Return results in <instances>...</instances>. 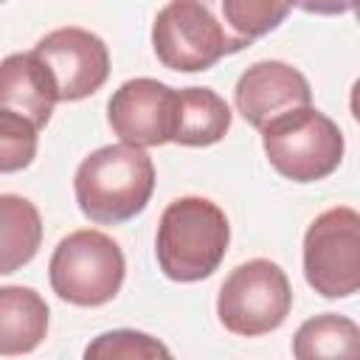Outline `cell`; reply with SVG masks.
I'll list each match as a JSON object with an SVG mask.
<instances>
[{"label": "cell", "instance_id": "4", "mask_svg": "<svg viewBox=\"0 0 360 360\" xmlns=\"http://www.w3.org/2000/svg\"><path fill=\"white\" fill-rule=\"evenodd\" d=\"M127 262L118 242L101 231L84 228L68 233L51 256L48 278L53 292L76 307H101L124 284Z\"/></svg>", "mask_w": 360, "mask_h": 360}, {"label": "cell", "instance_id": "21", "mask_svg": "<svg viewBox=\"0 0 360 360\" xmlns=\"http://www.w3.org/2000/svg\"><path fill=\"white\" fill-rule=\"evenodd\" d=\"M354 14H357V22H360V0H357V6H354Z\"/></svg>", "mask_w": 360, "mask_h": 360}, {"label": "cell", "instance_id": "6", "mask_svg": "<svg viewBox=\"0 0 360 360\" xmlns=\"http://www.w3.org/2000/svg\"><path fill=\"white\" fill-rule=\"evenodd\" d=\"M304 278L323 298L360 292V211L335 205L304 233Z\"/></svg>", "mask_w": 360, "mask_h": 360}, {"label": "cell", "instance_id": "13", "mask_svg": "<svg viewBox=\"0 0 360 360\" xmlns=\"http://www.w3.org/2000/svg\"><path fill=\"white\" fill-rule=\"evenodd\" d=\"M208 8V14L222 28L233 53L253 45L259 37L276 31L290 8L292 0H197Z\"/></svg>", "mask_w": 360, "mask_h": 360}, {"label": "cell", "instance_id": "17", "mask_svg": "<svg viewBox=\"0 0 360 360\" xmlns=\"http://www.w3.org/2000/svg\"><path fill=\"white\" fill-rule=\"evenodd\" d=\"M87 360H149V357H172V352L152 335L135 329H112L98 335L87 349Z\"/></svg>", "mask_w": 360, "mask_h": 360}, {"label": "cell", "instance_id": "12", "mask_svg": "<svg viewBox=\"0 0 360 360\" xmlns=\"http://www.w3.org/2000/svg\"><path fill=\"white\" fill-rule=\"evenodd\" d=\"M48 335V304L31 287L0 290V354L34 352Z\"/></svg>", "mask_w": 360, "mask_h": 360}, {"label": "cell", "instance_id": "5", "mask_svg": "<svg viewBox=\"0 0 360 360\" xmlns=\"http://www.w3.org/2000/svg\"><path fill=\"white\" fill-rule=\"evenodd\" d=\"M292 309L287 273L270 259H250L233 267L217 295L219 323L242 338H259L278 329Z\"/></svg>", "mask_w": 360, "mask_h": 360}, {"label": "cell", "instance_id": "2", "mask_svg": "<svg viewBox=\"0 0 360 360\" xmlns=\"http://www.w3.org/2000/svg\"><path fill=\"white\" fill-rule=\"evenodd\" d=\"M228 242L231 225L217 202L205 197H177L160 214L155 256L166 278L191 284L219 267Z\"/></svg>", "mask_w": 360, "mask_h": 360}, {"label": "cell", "instance_id": "18", "mask_svg": "<svg viewBox=\"0 0 360 360\" xmlns=\"http://www.w3.org/2000/svg\"><path fill=\"white\" fill-rule=\"evenodd\" d=\"M37 155V127L0 107V172H17L25 169Z\"/></svg>", "mask_w": 360, "mask_h": 360}, {"label": "cell", "instance_id": "7", "mask_svg": "<svg viewBox=\"0 0 360 360\" xmlns=\"http://www.w3.org/2000/svg\"><path fill=\"white\" fill-rule=\"evenodd\" d=\"M152 48L163 68L197 73L233 53L222 28L197 0H169L152 22Z\"/></svg>", "mask_w": 360, "mask_h": 360}, {"label": "cell", "instance_id": "1", "mask_svg": "<svg viewBox=\"0 0 360 360\" xmlns=\"http://www.w3.org/2000/svg\"><path fill=\"white\" fill-rule=\"evenodd\" d=\"M152 191V158L132 143H110L90 152L73 177L79 211L96 225H121L138 217Z\"/></svg>", "mask_w": 360, "mask_h": 360}, {"label": "cell", "instance_id": "20", "mask_svg": "<svg viewBox=\"0 0 360 360\" xmlns=\"http://www.w3.org/2000/svg\"><path fill=\"white\" fill-rule=\"evenodd\" d=\"M349 107H352V115L354 121L360 124V79L352 84V96H349Z\"/></svg>", "mask_w": 360, "mask_h": 360}, {"label": "cell", "instance_id": "10", "mask_svg": "<svg viewBox=\"0 0 360 360\" xmlns=\"http://www.w3.org/2000/svg\"><path fill=\"white\" fill-rule=\"evenodd\" d=\"M233 104L250 127L264 129L273 118L312 104V90L307 76L292 65L264 59L239 76L233 87Z\"/></svg>", "mask_w": 360, "mask_h": 360}, {"label": "cell", "instance_id": "8", "mask_svg": "<svg viewBox=\"0 0 360 360\" xmlns=\"http://www.w3.org/2000/svg\"><path fill=\"white\" fill-rule=\"evenodd\" d=\"M177 90L169 84L138 76L124 82L107 101V121L112 132L132 146H160L174 135Z\"/></svg>", "mask_w": 360, "mask_h": 360}, {"label": "cell", "instance_id": "15", "mask_svg": "<svg viewBox=\"0 0 360 360\" xmlns=\"http://www.w3.org/2000/svg\"><path fill=\"white\" fill-rule=\"evenodd\" d=\"M292 354L298 360L343 357L360 360V326L338 312H323L304 321L292 338Z\"/></svg>", "mask_w": 360, "mask_h": 360}, {"label": "cell", "instance_id": "9", "mask_svg": "<svg viewBox=\"0 0 360 360\" xmlns=\"http://www.w3.org/2000/svg\"><path fill=\"white\" fill-rule=\"evenodd\" d=\"M34 53L51 68L59 84V101H82L110 76V51L104 39L76 25L45 34L34 45Z\"/></svg>", "mask_w": 360, "mask_h": 360}, {"label": "cell", "instance_id": "16", "mask_svg": "<svg viewBox=\"0 0 360 360\" xmlns=\"http://www.w3.org/2000/svg\"><path fill=\"white\" fill-rule=\"evenodd\" d=\"M0 219H3V264L0 273L11 276L22 264H28L42 242V219L31 200L17 194L0 197Z\"/></svg>", "mask_w": 360, "mask_h": 360}, {"label": "cell", "instance_id": "19", "mask_svg": "<svg viewBox=\"0 0 360 360\" xmlns=\"http://www.w3.org/2000/svg\"><path fill=\"white\" fill-rule=\"evenodd\" d=\"M292 6H298L301 11H309V14H343V11L354 8L357 0H292Z\"/></svg>", "mask_w": 360, "mask_h": 360}, {"label": "cell", "instance_id": "3", "mask_svg": "<svg viewBox=\"0 0 360 360\" xmlns=\"http://www.w3.org/2000/svg\"><path fill=\"white\" fill-rule=\"evenodd\" d=\"M262 146L270 166L292 183L323 180L343 160V135L338 124L312 104L273 118L262 129Z\"/></svg>", "mask_w": 360, "mask_h": 360}, {"label": "cell", "instance_id": "11", "mask_svg": "<svg viewBox=\"0 0 360 360\" xmlns=\"http://www.w3.org/2000/svg\"><path fill=\"white\" fill-rule=\"evenodd\" d=\"M59 84L51 68L34 53H11L0 65V107L28 118L37 129L51 121Z\"/></svg>", "mask_w": 360, "mask_h": 360}, {"label": "cell", "instance_id": "14", "mask_svg": "<svg viewBox=\"0 0 360 360\" xmlns=\"http://www.w3.org/2000/svg\"><path fill=\"white\" fill-rule=\"evenodd\" d=\"M231 129V107L225 98L208 87L177 90L174 110V135L172 143L180 146H211L225 138Z\"/></svg>", "mask_w": 360, "mask_h": 360}]
</instances>
